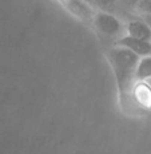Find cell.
I'll list each match as a JSON object with an SVG mask.
<instances>
[{
    "mask_svg": "<svg viewBox=\"0 0 151 154\" xmlns=\"http://www.w3.org/2000/svg\"><path fill=\"white\" fill-rule=\"evenodd\" d=\"M111 69L114 71L116 79L118 91H119V100L123 109H132V91L137 85L135 71H137L139 59L130 50L118 46H110L106 51Z\"/></svg>",
    "mask_w": 151,
    "mask_h": 154,
    "instance_id": "1",
    "label": "cell"
},
{
    "mask_svg": "<svg viewBox=\"0 0 151 154\" xmlns=\"http://www.w3.org/2000/svg\"><path fill=\"white\" fill-rule=\"evenodd\" d=\"M91 27H94L96 34L102 39L111 40L112 46L116 40L126 36V24L123 23V20L108 12L96 11Z\"/></svg>",
    "mask_w": 151,
    "mask_h": 154,
    "instance_id": "2",
    "label": "cell"
},
{
    "mask_svg": "<svg viewBox=\"0 0 151 154\" xmlns=\"http://www.w3.org/2000/svg\"><path fill=\"white\" fill-rule=\"evenodd\" d=\"M62 5L66 8L67 11L86 23L87 26L92 24L94 16H95L96 10L88 2H78V0H71V2H62Z\"/></svg>",
    "mask_w": 151,
    "mask_h": 154,
    "instance_id": "3",
    "label": "cell"
},
{
    "mask_svg": "<svg viewBox=\"0 0 151 154\" xmlns=\"http://www.w3.org/2000/svg\"><path fill=\"white\" fill-rule=\"evenodd\" d=\"M114 46L118 47H123L127 48L135 54L138 58H146V56H151V43L150 42H144V40H139V39H134V38L130 36H123L122 39L116 40L114 43Z\"/></svg>",
    "mask_w": 151,
    "mask_h": 154,
    "instance_id": "4",
    "label": "cell"
},
{
    "mask_svg": "<svg viewBox=\"0 0 151 154\" xmlns=\"http://www.w3.org/2000/svg\"><path fill=\"white\" fill-rule=\"evenodd\" d=\"M126 35L134 39L151 43V28L140 17H135L126 23Z\"/></svg>",
    "mask_w": 151,
    "mask_h": 154,
    "instance_id": "5",
    "label": "cell"
},
{
    "mask_svg": "<svg viewBox=\"0 0 151 154\" xmlns=\"http://www.w3.org/2000/svg\"><path fill=\"white\" fill-rule=\"evenodd\" d=\"M132 103L142 109H151V88L144 82H137L132 91Z\"/></svg>",
    "mask_w": 151,
    "mask_h": 154,
    "instance_id": "6",
    "label": "cell"
},
{
    "mask_svg": "<svg viewBox=\"0 0 151 154\" xmlns=\"http://www.w3.org/2000/svg\"><path fill=\"white\" fill-rule=\"evenodd\" d=\"M151 78V56L140 58L135 71V79L137 82H144Z\"/></svg>",
    "mask_w": 151,
    "mask_h": 154,
    "instance_id": "7",
    "label": "cell"
},
{
    "mask_svg": "<svg viewBox=\"0 0 151 154\" xmlns=\"http://www.w3.org/2000/svg\"><path fill=\"white\" fill-rule=\"evenodd\" d=\"M140 19L143 20V22L146 23V24H147V26H149V27L151 28V14H150V15H144V16H142Z\"/></svg>",
    "mask_w": 151,
    "mask_h": 154,
    "instance_id": "8",
    "label": "cell"
}]
</instances>
